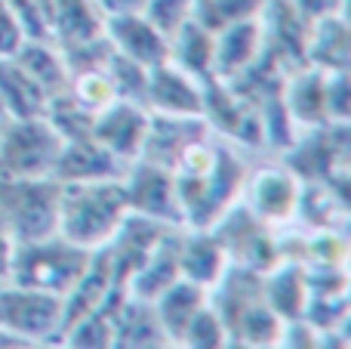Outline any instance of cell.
Returning a JSON list of instances; mask_svg holds the SVG:
<instances>
[{
	"label": "cell",
	"mask_w": 351,
	"mask_h": 349,
	"mask_svg": "<svg viewBox=\"0 0 351 349\" xmlns=\"http://www.w3.org/2000/svg\"><path fill=\"white\" fill-rule=\"evenodd\" d=\"M127 195L121 179H96V183H59V223L56 232L68 241L99 251L105 247L121 223L127 220Z\"/></svg>",
	"instance_id": "1"
},
{
	"label": "cell",
	"mask_w": 351,
	"mask_h": 349,
	"mask_svg": "<svg viewBox=\"0 0 351 349\" xmlns=\"http://www.w3.org/2000/svg\"><path fill=\"white\" fill-rule=\"evenodd\" d=\"M305 65H315L321 71L348 68V22L346 12L317 19L308 25V41H305Z\"/></svg>",
	"instance_id": "20"
},
{
	"label": "cell",
	"mask_w": 351,
	"mask_h": 349,
	"mask_svg": "<svg viewBox=\"0 0 351 349\" xmlns=\"http://www.w3.org/2000/svg\"><path fill=\"white\" fill-rule=\"evenodd\" d=\"M327 115L330 124L348 121V68L327 71Z\"/></svg>",
	"instance_id": "28"
},
{
	"label": "cell",
	"mask_w": 351,
	"mask_h": 349,
	"mask_svg": "<svg viewBox=\"0 0 351 349\" xmlns=\"http://www.w3.org/2000/svg\"><path fill=\"white\" fill-rule=\"evenodd\" d=\"M179 346H194V349H222V346H231L228 340V328H225L222 315L216 313L213 303H206L191 322L188 328L182 331V340Z\"/></svg>",
	"instance_id": "26"
},
{
	"label": "cell",
	"mask_w": 351,
	"mask_h": 349,
	"mask_svg": "<svg viewBox=\"0 0 351 349\" xmlns=\"http://www.w3.org/2000/svg\"><path fill=\"white\" fill-rule=\"evenodd\" d=\"M247 173L250 170L243 167V161L225 146H219L210 170L197 173V177H179L176 173L185 229H210L231 204L241 201Z\"/></svg>",
	"instance_id": "3"
},
{
	"label": "cell",
	"mask_w": 351,
	"mask_h": 349,
	"mask_svg": "<svg viewBox=\"0 0 351 349\" xmlns=\"http://www.w3.org/2000/svg\"><path fill=\"white\" fill-rule=\"evenodd\" d=\"M59 223V179L0 177V226L12 241H34L56 232Z\"/></svg>",
	"instance_id": "4"
},
{
	"label": "cell",
	"mask_w": 351,
	"mask_h": 349,
	"mask_svg": "<svg viewBox=\"0 0 351 349\" xmlns=\"http://www.w3.org/2000/svg\"><path fill=\"white\" fill-rule=\"evenodd\" d=\"M10 121H12V115L6 111V105L0 102V139H3V133H6V127H10Z\"/></svg>",
	"instance_id": "34"
},
{
	"label": "cell",
	"mask_w": 351,
	"mask_h": 349,
	"mask_svg": "<svg viewBox=\"0 0 351 349\" xmlns=\"http://www.w3.org/2000/svg\"><path fill=\"white\" fill-rule=\"evenodd\" d=\"M62 146H65V139L47 121V115L12 117L3 139H0V177H16V179L53 177Z\"/></svg>",
	"instance_id": "6"
},
{
	"label": "cell",
	"mask_w": 351,
	"mask_h": 349,
	"mask_svg": "<svg viewBox=\"0 0 351 349\" xmlns=\"http://www.w3.org/2000/svg\"><path fill=\"white\" fill-rule=\"evenodd\" d=\"M290 3L305 22H317V19L346 12V0H290Z\"/></svg>",
	"instance_id": "30"
},
{
	"label": "cell",
	"mask_w": 351,
	"mask_h": 349,
	"mask_svg": "<svg viewBox=\"0 0 351 349\" xmlns=\"http://www.w3.org/2000/svg\"><path fill=\"white\" fill-rule=\"evenodd\" d=\"M185 226H176L170 232L160 238V245L154 247L152 254L145 257V263L133 272L127 284V294L130 297H139V300H158L173 282H179L182 272H179V235Z\"/></svg>",
	"instance_id": "17"
},
{
	"label": "cell",
	"mask_w": 351,
	"mask_h": 349,
	"mask_svg": "<svg viewBox=\"0 0 351 349\" xmlns=\"http://www.w3.org/2000/svg\"><path fill=\"white\" fill-rule=\"evenodd\" d=\"M12 59L49 93V99L68 90L71 71H68V62H65V56H62V49L56 47L53 41H25L22 47L16 49Z\"/></svg>",
	"instance_id": "22"
},
{
	"label": "cell",
	"mask_w": 351,
	"mask_h": 349,
	"mask_svg": "<svg viewBox=\"0 0 351 349\" xmlns=\"http://www.w3.org/2000/svg\"><path fill=\"white\" fill-rule=\"evenodd\" d=\"M22 346H25L22 340H16V337H10V334L0 331V349H22Z\"/></svg>",
	"instance_id": "33"
},
{
	"label": "cell",
	"mask_w": 351,
	"mask_h": 349,
	"mask_svg": "<svg viewBox=\"0 0 351 349\" xmlns=\"http://www.w3.org/2000/svg\"><path fill=\"white\" fill-rule=\"evenodd\" d=\"M68 93H71L84 109H90L93 115H96L99 109H105L111 99H117V93H114V87H111V78H108L105 68L71 71V78H68Z\"/></svg>",
	"instance_id": "25"
},
{
	"label": "cell",
	"mask_w": 351,
	"mask_h": 349,
	"mask_svg": "<svg viewBox=\"0 0 351 349\" xmlns=\"http://www.w3.org/2000/svg\"><path fill=\"white\" fill-rule=\"evenodd\" d=\"M90 260H93V251L74 245V241H68L59 232L47 235V238H34V241H16L12 269L6 282L65 297L77 284V278L86 272Z\"/></svg>",
	"instance_id": "2"
},
{
	"label": "cell",
	"mask_w": 351,
	"mask_h": 349,
	"mask_svg": "<svg viewBox=\"0 0 351 349\" xmlns=\"http://www.w3.org/2000/svg\"><path fill=\"white\" fill-rule=\"evenodd\" d=\"M262 56V22L243 19L228 28L216 31V59H213V78L231 80L256 65Z\"/></svg>",
	"instance_id": "16"
},
{
	"label": "cell",
	"mask_w": 351,
	"mask_h": 349,
	"mask_svg": "<svg viewBox=\"0 0 351 349\" xmlns=\"http://www.w3.org/2000/svg\"><path fill=\"white\" fill-rule=\"evenodd\" d=\"M152 303H154V313H158L167 337H170V344L179 346L182 331L188 328V322L210 303V288H200V284L188 282V278H179V282H173L170 288Z\"/></svg>",
	"instance_id": "19"
},
{
	"label": "cell",
	"mask_w": 351,
	"mask_h": 349,
	"mask_svg": "<svg viewBox=\"0 0 351 349\" xmlns=\"http://www.w3.org/2000/svg\"><path fill=\"white\" fill-rule=\"evenodd\" d=\"M99 6L105 19L111 16H130V12H142L145 10V0H93Z\"/></svg>",
	"instance_id": "31"
},
{
	"label": "cell",
	"mask_w": 351,
	"mask_h": 349,
	"mask_svg": "<svg viewBox=\"0 0 351 349\" xmlns=\"http://www.w3.org/2000/svg\"><path fill=\"white\" fill-rule=\"evenodd\" d=\"M49 41L59 49H71L105 34V16L93 0H47Z\"/></svg>",
	"instance_id": "15"
},
{
	"label": "cell",
	"mask_w": 351,
	"mask_h": 349,
	"mask_svg": "<svg viewBox=\"0 0 351 349\" xmlns=\"http://www.w3.org/2000/svg\"><path fill=\"white\" fill-rule=\"evenodd\" d=\"M299 192H302V179L284 164V167H262L256 173H247L241 195L243 204L250 207V214L280 232L284 226H290L296 220Z\"/></svg>",
	"instance_id": "8"
},
{
	"label": "cell",
	"mask_w": 351,
	"mask_h": 349,
	"mask_svg": "<svg viewBox=\"0 0 351 349\" xmlns=\"http://www.w3.org/2000/svg\"><path fill=\"white\" fill-rule=\"evenodd\" d=\"M105 71H108L117 99H130V102L145 105V87H148V68L145 65L121 56L117 49H111L108 62H105Z\"/></svg>",
	"instance_id": "24"
},
{
	"label": "cell",
	"mask_w": 351,
	"mask_h": 349,
	"mask_svg": "<svg viewBox=\"0 0 351 349\" xmlns=\"http://www.w3.org/2000/svg\"><path fill=\"white\" fill-rule=\"evenodd\" d=\"M123 170H127V164H121L90 133L77 136V139H65L53 179H59V183H96V179H121Z\"/></svg>",
	"instance_id": "13"
},
{
	"label": "cell",
	"mask_w": 351,
	"mask_h": 349,
	"mask_svg": "<svg viewBox=\"0 0 351 349\" xmlns=\"http://www.w3.org/2000/svg\"><path fill=\"white\" fill-rule=\"evenodd\" d=\"M105 37L121 56H127V59L139 62L145 68H154L170 59V41L142 12L105 19Z\"/></svg>",
	"instance_id": "12"
},
{
	"label": "cell",
	"mask_w": 351,
	"mask_h": 349,
	"mask_svg": "<svg viewBox=\"0 0 351 349\" xmlns=\"http://www.w3.org/2000/svg\"><path fill=\"white\" fill-rule=\"evenodd\" d=\"M25 43V31L16 22L12 10L6 6V0H0V59H10L16 56V49Z\"/></svg>",
	"instance_id": "29"
},
{
	"label": "cell",
	"mask_w": 351,
	"mask_h": 349,
	"mask_svg": "<svg viewBox=\"0 0 351 349\" xmlns=\"http://www.w3.org/2000/svg\"><path fill=\"white\" fill-rule=\"evenodd\" d=\"M121 183H123L130 214L148 216V220L167 223V226H185L182 201H179V183H176V173L170 167L136 158L133 164H127Z\"/></svg>",
	"instance_id": "7"
},
{
	"label": "cell",
	"mask_w": 351,
	"mask_h": 349,
	"mask_svg": "<svg viewBox=\"0 0 351 349\" xmlns=\"http://www.w3.org/2000/svg\"><path fill=\"white\" fill-rule=\"evenodd\" d=\"M142 16H145L167 41H173L194 19V0H145Z\"/></svg>",
	"instance_id": "27"
},
{
	"label": "cell",
	"mask_w": 351,
	"mask_h": 349,
	"mask_svg": "<svg viewBox=\"0 0 351 349\" xmlns=\"http://www.w3.org/2000/svg\"><path fill=\"white\" fill-rule=\"evenodd\" d=\"M228 254L213 229H182L179 235V272L182 278L200 284V288H216L222 275L228 272Z\"/></svg>",
	"instance_id": "14"
},
{
	"label": "cell",
	"mask_w": 351,
	"mask_h": 349,
	"mask_svg": "<svg viewBox=\"0 0 351 349\" xmlns=\"http://www.w3.org/2000/svg\"><path fill=\"white\" fill-rule=\"evenodd\" d=\"M145 105L154 115H200L204 117V80L182 71L176 62L148 68Z\"/></svg>",
	"instance_id": "10"
},
{
	"label": "cell",
	"mask_w": 351,
	"mask_h": 349,
	"mask_svg": "<svg viewBox=\"0 0 351 349\" xmlns=\"http://www.w3.org/2000/svg\"><path fill=\"white\" fill-rule=\"evenodd\" d=\"M0 102L12 117H37L47 115L49 93L10 56L0 59Z\"/></svg>",
	"instance_id": "21"
},
{
	"label": "cell",
	"mask_w": 351,
	"mask_h": 349,
	"mask_svg": "<svg viewBox=\"0 0 351 349\" xmlns=\"http://www.w3.org/2000/svg\"><path fill=\"white\" fill-rule=\"evenodd\" d=\"M206 136H213V130L206 127V121L200 115H154L152 111L142 158L154 161L160 167H170L176 173V164L182 161V155Z\"/></svg>",
	"instance_id": "11"
},
{
	"label": "cell",
	"mask_w": 351,
	"mask_h": 349,
	"mask_svg": "<svg viewBox=\"0 0 351 349\" xmlns=\"http://www.w3.org/2000/svg\"><path fill=\"white\" fill-rule=\"evenodd\" d=\"M12 251H16V241L6 229H0V282L10 278V269H12Z\"/></svg>",
	"instance_id": "32"
},
{
	"label": "cell",
	"mask_w": 351,
	"mask_h": 349,
	"mask_svg": "<svg viewBox=\"0 0 351 349\" xmlns=\"http://www.w3.org/2000/svg\"><path fill=\"white\" fill-rule=\"evenodd\" d=\"M148 124H152L148 105L130 102V99H111L105 109L93 115V139L102 148H108L121 164H133L136 158H142Z\"/></svg>",
	"instance_id": "9"
},
{
	"label": "cell",
	"mask_w": 351,
	"mask_h": 349,
	"mask_svg": "<svg viewBox=\"0 0 351 349\" xmlns=\"http://www.w3.org/2000/svg\"><path fill=\"white\" fill-rule=\"evenodd\" d=\"M65 306L59 294L25 288L16 282H0V331L22 340L25 346L59 344Z\"/></svg>",
	"instance_id": "5"
},
{
	"label": "cell",
	"mask_w": 351,
	"mask_h": 349,
	"mask_svg": "<svg viewBox=\"0 0 351 349\" xmlns=\"http://www.w3.org/2000/svg\"><path fill=\"white\" fill-rule=\"evenodd\" d=\"M213 59H216V34L197 19H191L170 41V62L197 80L213 78Z\"/></svg>",
	"instance_id": "23"
},
{
	"label": "cell",
	"mask_w": 351,
	"mask_h": 349,
	"mask_svg": "<svg viewBox=\"0 0 351 349\" xmlns=\"http://www.w3.org/2000/svg\"><path fill=\"white\" fill-rule=\"evenodd\" d=\"M114 346L121 349H160L173 346L160 325L154 303L139 300V297H123L114 313Z\"/></svg>",
	"instance_id": "18"
}]
</instances>
